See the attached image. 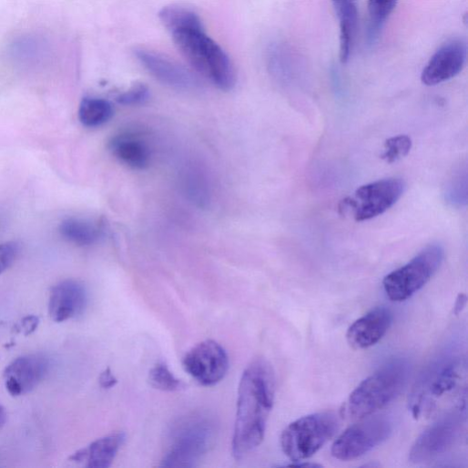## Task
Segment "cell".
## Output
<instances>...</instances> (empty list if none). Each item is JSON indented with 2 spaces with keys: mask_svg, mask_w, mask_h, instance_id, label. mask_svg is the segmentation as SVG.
Listing matches in <instances>:
<instances>
[{
  "mask_svg": "<svg viewBox=\"0 0 468 468\" xmlns=\"http://www.w3.org/2000/svg\"><path fill=\"white\" fill-rule=\"evenodd\" d=\"M275 394L273 367L263 359L253 361L243 373L239 385L232 438V453L237 459L244 457L263 442Z\"/></svg>",
  "mask_w": 468,
  "mask_h": 468,
  "instance_id": "6da1fadb",
  "label": "cell"
},
{
  "mask_svg": "<svg viewBox=\"0 0 468 468\" xmlns=\"http://www.w3.org/2000/svg\"><path fill=\"white\" fill-rule=\"evenodd\" d=\"M466 361L461 357L446 358L432 365L414 386L410 409L413 417H430L446 403L461 402L465 388Z\"/></svg>",
  "mask_w": 468,
  "mask_h": 468,
  "instance_id": "7a4b0ae2",
  "label": "cell"
},
{
  "mask_svg": "<svg viewBox=\"0 0 468 468\" xmlns=\"http://www.w3.org/2000/svg\"><path fill=\"white\" fill-rule=\"evenodd\" d=\"M409 376L404 361H393L365 379L351 392L345 412L352 420H361L386 407L402 392Z\"/></svg>",
  "mask_w": 468,
  "mask_h": 468,
  "instance_id": "3957f363",
  "label": "cell"
},
{
  "mask_svg": "<svg viewBox=\"0 0 468 468\" xmlns=\"http://www.w3.org/2000/svg\"><path fill=\"white\" fill-rule=\"evenodd\" d=\"M171 36L186 60L215 86L229 91L236 86V72L229 56L204 30H187Z\"/></svg>",
  "mask_w": 468,
  "mask_h": 468,
  "instance_id": "277c9868",
  "label": "cell"
},
{
  "mask_svg": "<svg viewBox=\"0 0 468 468\" xmlns=\"http://www.w3.org/2000/svg\"><path fill=\"white\" fill-rule=\"evenodd\" d=\"M215 434V422L208 415L194 413L181 418L169 432L161 465L196 466L213 444Z\"/></svg>",
  "mask_w": 468,
  "mask_h": 468,
  "instance_id": "5b68a950",
  "label": "cell"
},
{
  "mask_svg": "<svg viewBox=\"0 0 468 468\" xmlns=\"http://www.w3.org/2000/svg\"><path fill=\"white\" fill-rule=\"evenodd\" d=\"M340 415L326 411L301 417L282 432L280 443L291 462L307 460L317 453L337 432Z\"/></svg>",
  "mask_w": 468,
  "mask_h": 468,
  "instance_id": "8992f818",
  "label": "cell"
},
{
  "mask_svg": "<svg viewBox=\"0 0 468 468\" xmlns=\"http://www.w3.org/2000/svg\"><path fill=\"white\" fill-rule=\"evenodd\" d=\"M443 259L444 250L440 245L425 248L408 264L384 278L382 286L387 298L393 302L411 299L435 275Z\"/></svg>",
  "mask_w": 468,
  "mask_h": 468,
  "instance_id": "52a82bcc",
  "label": "cell"
},
{
  "mask_svg": "<svg viewBox=\"0 0 468 468\" xmlns=\"http://www.w3.org/2000/svg\"><path fill=\"white\" fill-rule=\"evenodd\" d=\"M406 184L402 178H392L360 187L351 197L339 206L343 215L352 214L358 222L370 220L391 209L402 196Z\"/></svg>",
  "mask_w": 468,
  "mask_h": 468,
  "instance_id": "ba28073f",
  "label": "cell"
},
{
  "mask_svg": "<svg viewBox=\"0 0 468 468\" xmlns=\"http://www.w3.org/2000/svg\"><path fill=\"white\" fill-rule=\"evenodd\" d=\"M393 430L388 416H369L345 430L334 442L331 453L339 460L357 459L385 442Z\"/></svg>",
  "mask_w": 468,
  "mask_h": 468,
  "instance_id": "9c48e42d",
  "label": "cell"
},
{
  "mask_svg": "<svg viewBox=\"0 0 468 468\" xmlns=\"http://www.w3.org/2000/svg\"><path fill=\"white\" fill-rule=\"evenodd\" d=\"M460 410L445 413L420 434L410 450L409 460L412 463L432 462L453 446L460 436L463 425Z\"/></svg>",
  "mask_w": 468,
  "mask_h": 468,
  "instance_id": "30bf717a",
  "label": "cell"
},
{
  "mask_svg": "<svg viewBox=\"0 0 468 468\" xmlns=\"http://www.w3.org/2000/svg\"><path fill=\"white\" fill-rule=\"evenodd\" d=\"M185 371L203 386L219 382L229 369L225 350L214 341H205L193 347L183 358Z\"/></svg>",
  "mask_w": 468,
  "mask_h": 468,
  "instance_id": "8fae6325",
  "label": "cell"
},
{
  "mask_svg": "<svg viewBox=\"0 0 468 468\" xmlns=\"http://www.w3.org/2000/svg\"><path fill=\"white\" fill-rule=\"evenodd\" d=\"M50 360L43 354H29L15 360L4 378L8 392L15 397L34 391L49 374Z\"/></svg>",
  "mask_w": 468,
  "mask_h": 468,
  "instance_id": "7c38bea8",
  "label": "cell"
},
{
  "mask_svg": "<svg viewBox=\"0 0 468 468\" xmlns=\"http://www.w3.org/2000/svg\"><path fill=\"white\" fill-rule=\"evenodd\" d=\"M467 48L464 41L451 40L443 45L432 56L422 73V82L434 86L456 76L466 60Z\"/></svg>",
  "mask_w": 468,
  "mask_h": 468,
  "instance_id": "4fadbf2b",
  "label": "cell"
},
{
  "mask_svg": "<svg viewBox=\"0 0 468 468\" xmlns=\"http://www.w3.org/2000/svg\"><path fill=\"white\" fill-rule=\"evenodd\" d=\"M135 55L143 67L163 85L178 90H189L197 86L192 74L173 60L146 49L136 50Z\"/></svg>",
  "mask_w": 468,
  "mask_h": 468,
  "instance_id": "5bb4252c",
  "label": "cell"
},
{
  "mask_svg": "<svg viewBox=\"0 0 468 468\" xmlns=\"http://www.w3.org/2000/svg\"><path fill=\"white\" fill-rule=\"evenodd\" d=\"M85 286L76 280H65L55 286L49 300L51 319L62 323L80 316L87 305Z\"/></svg>",
  "mask_w": 468,
  "mask_h": 468,
  "instance_id": "9a60e30c",
  "label": "cell"
},
{
  "mask_svg": "<svg viewBox=\"0 0 468 468\" xmlns=\"http://www.w3.org/2000/svg\"><path fill=\"white\" fill-rule=\"evenodd\" d=\"M392 322V313L385 307L376 308L357 320L347 331V341L357 351L376 345Z\"/></svg>",
  "mask_w": 468,
  "mask_h": 468,
  "instance_id": "2e32d148",
  "label": "cell"
},
{
  "mask_svg": "<svg viewBox=\"0 0 468 468\" xmlns=\"http://www.w3.org/2000/svg\"><path fill=\"white\" fill-rule=\"evenodd\" d=\"M125 439L126 434L122 432L108 434L74 453L72 460L78 463L86 462V465L91 468H108Z\"/></svg>",
  "mask_w": 468,
  "mask_h": 468,
  "instance_id": "e0dca14e",
  "label": "cell"
},
{
  "mask_svg": "<svg viewBox=\"0 0 468 468\" xmlns=\"http://www.w3.org/2000/svg\"><path fill=\"white\" fill-rule=\"evenodd\" d=\"M109 149L121 163L134 169H145L150 164L148 146L140 137L122 134L112 138Z\"/></svg>",
  "mask_w": 468,
  "mask_h": 468,
  "instance_id": "ac0fdd59",
  "label": "cell"
},
{
  "mask_svg": "<svg viewBox=\"0 0 468 468\" xmlns=\"http://www.w3.org/2000/svg\"><path fill=\"white\" fill-rule=\"evenodd\" d=\"M340 22V58L346 64L351 56L358 25V0H332Z\"/></svg>",
  "mask_w": 468,
  "mask_h": 468,
  "instance_id": "d6986e66",
  "label": "cell"
},
{
  "mask_svg": "<svg viewBox=\"0 0 468 468\" xmlns=\"http://www.w3.org/2000/svg\"><path fill=\"white\" fill-rule=\"evenodd\" d=\"M63 239L78 247H90L102 238V227L90 219L83 218H67L59 227Z\"/></svg>",
  "mask_w": 468,
  "mask_h": 468,
  "instance_id": "ffe728a7",
  "label": "cell"
},
{
  "mask_svg": "<svg viewBox=\"0 0 468 468\" xmlns=\"http://www.w3.org/2000/svg\"><path fill=\"white\" fill-rule=\"evenodd\" d=\"M158 17L171 35L187 30H204L198 14L182 5H174L164 7Z\"/></svg>",
  "mask_w": 468,
  "mask_h": 468,
  "instance_id": "44dd1931",
  "label": "cell"
},
{
  "mask_svg": "<svg viewBox=\"0 0 468 468\" xmlns=\"http://www.w3.org/2000/svg\"><path fill=\"white\" fill-rule=\"evenodd\" d=\"M79 120L86 127H99L107 124L114 116L112 104L99 97H86L79 107Z\"/></svg>",
  "mask_w": 468,
  "mask_h": 468,
  "instance_id": "7402d4cb",
  "label": "cell"
},
{
  "mask_svg": "<svg viewBox=\"0 0 468 468\" xmlns=\"http://www.w3.org/2000/svg\"><path fill=\"white\" fill-rule=\"evenodd\" d=\"M399 0H369V27L367 40L373 45L392 13L396 8Z\"/></svg>",
  "mask_w": 468,
  "mask_h": 468,
  "instance_id": "603a6c76",
  "label": "cell"
},
{
  "mask_svg": "<svg viewBox=\"0 0 468 468\" xmlns=\"http://www.w3.org/2000/svg\"><path fill=\"white\" fill-rule=\"evenodd\" d=\"M183 188L188 197L195 204L204 206L209 200V187L201 171L191 168L183 176Z\"/></svg>",
  "mask_w": 468,
  "mask_h": 468,
  "instance_id": "cb8c5ba5",
  "label": "cell"
},
{
  "mask_svg": "<svg viewBox=\"0 0 468 468\" xmlns=\"http://www.w3.org/2000/svg\"><path fill=\"white\" fill-rule=\"evenodd\" d=\"M148 380L152 387L162 392H172L184 388V383L164 363H158L150 370Z\"/></svg>",
  "mask_w": 468,
  "mask_h": 468,
  "instance_id": "d4e9b609",
  "label": "cell"
},
{
  "mask_svg": "<svg viewBox=\"0 0 468 468\" xmlns=\"http://www.w3.org/2000/svg\"><path fill=\"white\" fill-rule=\"evenodd\" d=\"M412 147L410 137L400 135L387 139L384 143V152L381 158L389 164H392L406 157Z\"/></svg>",
  "mask_w": 468,
  "mask_h": 468,
  "instance_id": "484cf974",
  "label": "cell"
},
{
  "mask_svg": "<svg viewBox=\"0 0 468 468\" xmlns=\"http://www.w3.org/2000/svg\"><path fill=\"white\" fill-rule=\"evenodd\" d=\"M21 246L17 242L0 245V275L9 270L20 256Z\"/></svg>",
  "mask_w": 468,
  "mask_h": 468,
  "instance_id": "4316f807",
  "label": "cell"
},
{
  "mask_svg": "<svg viewBox=\"0 0 468 468\" xmlns=\"http://www.w3.org/2000/svg\"><path fill=\"white\" fill-rule=\"evenodd\" d=\"M148 97V88L145 85L137 84L125 93L120 94L117 101L123 106H137L146 102Z\"/></svg>",
  "mask_w": 468,
  "mask_h": 468,
  "instance_id": "83f0119b",
  "label": "cell"
},
{
  "mask_svg": "<svg viewBox=\"0 0 468 468\" xmlns=\"http://www.w3.org/2000/svg\"><path fill=\"white\" fill-rule=\"evenodd\" d=\"M40 324V320L36 316H29L23 320L21 324V330L25 336H29L34 333Z\"/></svg>",
  "mask_w": 468,
  "mask_h": 468,
  "instance_id": "f1b7e54d",
  "label": "cell"
},
{
  "mask_svg": "<svg viewBox=\"0 0 468 468\" xmlns=\"http://www.w3.org/2000/svg\"><path fill=\"white\" fill-rule=\"evenodd\" d=\"M117 383V379L109 368H107L101 373L99 377V384L103 389H111L115 387Z\"/></svg>",
  "mask_w": 468,
  "mask_h": 468,
  "instance_id": "f546056e",
  "label": "cell"
},
{
  "mask_svg": "<svg viewBox=\"0 0 468 468\" xmlns=\"http://www.w3.org/2000/svg\"><path fill=\"white\" fill-rule=\"evenodd\" d=\"M7 412L3 405H0V428H2L7 422Z\"/></svg>",
  "mask_w": 468,
  "mask_h": 468,
  "instance_id": "4dcf8cb0",
  "label": "cell"
},
{
  "mask_svg": "<svg viewBox=\"0 0 468 468\" xmlns=\"http://www.w3.org/2000/svg\"><path fill=\"white\" fill-rule=\"evenodd\" d=\"M465 296L460 295L455 305V313H459L465 305Z\"/></svg>",
  "mask_w": 468,
  "mask_h": 468,
  "instance_id": "1f68e13d",
  "label": "cell"
}]
</instances>
